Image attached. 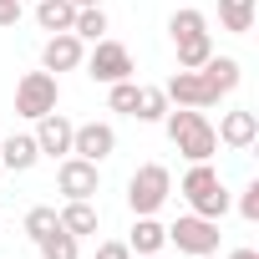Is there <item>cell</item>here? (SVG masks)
I'll use <instances>...</instances> for the list:
<instances>
[{"label":"cell","instance_id":"obj_14","mask_svg":"<svg viewBox=\"0 0 259 259\" xmlns=\"http://www.w3.org/2000/svg\"><path fill=\"white\" fill-rule=\"evenodd\" d=\"M198 71H203V81H208V92H213V97H229V92H234V87L244 81L239 61H234V56H219V51H213V56H208V61H203Z\"/></svg>","mask_w":259,"mask_h":259},{"label":"cell","instance_id":"obj_16","mask_svg":"<svg viewBox=\"0 0 259 259\" xmlns=\"http://www.w3.org/2000/svg\"><path fill=\"white\" fill-rule=\"evenodd\" d=\"M163 244H168V229H163L153 213H138L133 234H127V249H133V254L143 259V254H163Z\"/></svg>","mask_w":259,"mask_h":259},{"label":"cell","instance_id":"obj_24","mask_svg":"<svg viewBox=\"0 0 259 259\" xmlns=\"http://www.w3.org/2000/svg\"><path fill=\"white\" fill-rule=\"evenodd\" d=\"M193 31H208V16H203V11H193V6L173 11V21H168V36L178 41V36H193Z\"/></svg>","mask_w":259,"mask_h":259},{"label":"cell","instance_id":"obj_28","mask_svg":"<svg viewBox=\"0 0 259 259\" xmlns=\"http://www.w3.org/2000/svg\"><path fill=\"white\" fill-rule=\"evenodd\" d=\"M21 21V0H0V26H16Z\"/></svg>","mask_w":259,"mask_h":259},{"label":"cell","instance_id":"obj_10","mask_svg":"<svg viewBox=\"0 0 259 259\" xmlns=\"http://www.w3.org/2000/svg\"><path fill=\"white\" fill-rule=\"evenodd\" d=\"M71 153L87 158V163H107L117 153V133H112V122H81L76 133H71Z\"/></svg>","mask_w":259,"mask_h":259},{"label":"cell","instance_id":"obj_3","mask_svg":"<svg viewBox=\"0 0 259 259\" xmlns=\"http://www.w3.org/2000/svg\"><path fill=\"white\" fill-rule=\"evenodd\" d=\"M168 193H173V173L163 163H143L133 178H127V208H133V219L138 213H158L168 203Z\"/></svg>","mask_w":259,"mask_h":259},{"label":"cell","instance_id":"obj_8","mask_svg":"<svg viewBox=\"0 0 259 259\" xmlns=\"http://www.w3.org/2000/svg\"><path fill=\"white\" fill-rule=\"evenodd\" d=\"M163 97H168V107H193V112H203V107H213L219 97L208 92V81H203V71H173L168 76V87H163Z\"/></svg>","mask_w":259,"mask_h":259},{"label":"cell","instance_id":"obj_17","mask_svg":"<svg viewBox=\"0 0 259 259\" xmlns=\"http://www.w3.org/2000/svg\"><path fill=\"white\" fill-rule=\"evenodd\" d=\"M254 16H259V0H219V26L229 36H249Z\"/></svg>","mask_w":259,"mask_h":259},{"label":"cell","instance_id":"obj_11","mask_svg":"<svg viewBox=\"0 0 259 259\" xmlns=\"http://www.w3.org/2000/svg\"><path fill=\"white\" fill-rule=\"evenodd\" d=\"M71 133H76V122L66 112L36 117V148H41V158H66L71 153Z\"/></svg>","mask_w":259,"mask_h":259},{"label":"cell","instance_id":"obj_20","mask_svg":"<svg viewBox=\"0 0 259 259\" xmlns=\"http://www.w3.org/2000/svg\"><path fill=\"white\" fill-rule=\"evenodd\" d=\"M71 21H76V6H71V0H41V6H36V26L41 31H71Z\"/></svg>","mask_w":259,"mask_h":259},{"label":"cell","instance_id":"obj_2","mask_svg":"<svg viewBox=\"0 0 259 259\" xmlns=\"http://www.w3.org/2000/svg\"><path fill=\"white\" fill-rule=\"evenodd\" d=\"M178 193H183V198H188V208H193V213H203V219H224V213L234 208V193L224 188V178H219V168H213V163H193V168L183 173Z\"/></svg>","mask_w":259,"mask_h":259},{"label":"cell","instance_id":"obj_29","mask_svg":"<svg viewBox=\"0 0 259 259\" xmlns=\"http://www.w3.org/2000/svg\"><path fill=\"white\" fill-rule=\"evenodd\" d=\"M229 259H259V249H234Z\"/></svg>","mask_w":259,"mask_h":259},{"label":"cell","instance_id":"obj_12","mask_svg":"<svg viewBox=\"0 0 259 259\" xmlns=\"http://www.w3.org/2000/svg\"><path fill=\"white\" fill-rule=\"evenodd\" d=\"M219 133V143L224 148H254V138H259V112H249V107H239V112H224V122L213 127Z\"/></svg>","mask_w":259,"mask_h":259},{"label":"cell","instance_id":"obj_23","mask_svg":"<svg viewBox=\"0 0 259 259\" xmlns=\"http://www.w3.org/2000/svg\"><path fill=\"white\" fill-rule=\"evenodd\" d=\"M107 107L122 112V117H133V112H138V81H133V76H127V81H112V87H107Z\"/></svg>","mask_w":259,"mask_h":259},{"label":"cell","instance_id":"obj_13","mask_svg":"<svg viewBox=\"0 0 259 259\" xmlns=\"http://www.w3.org/2000/svg\"><path fill=\"white\" fill-rule=\"evenodd\" d=\"M0 163H6L11 173H31V168L41 163L36 133H11V138H0Z\"/></svg>","mask_w":259,"mask_h":259},{"label":"cell","instance_id":"obj_5","mask_svg":"<svg viewBox=\"0 0 259 259\" xmlns=\"http://www.w3.org/2000/svg\"><path fill=\"white\" fill-rule=\"evenodd\" d=\"M56 102H61V81H56L51 71H26V76L16 81V117L36 122V117L56 112Z\"/></svg>","mask_w":259,"mask_h":259},{"label":"cell","instance_id":"obj_6","mask_svg":"<svg viewBox=\"0 0 259 259\" xmlns=\"http://www.w3.org/2000/svg\"><path fill=\"white\" fill-rule=\"evenodd\" d=\"M138 66H133V51H127L122 41H92V56H87V76L92 81H102V87H112V81H127Z\"/></svg>","mask_w":259,"mask_h":259},{"label":"cell","instance_id":"obj_1","mask_svg":"<svg viewBox=\"0 0 259 259\" xmlns=\"http://www.w3.org/2000/svg\"><path fill=\"white\" fill-rule=\"evenodd\" d=\"M163 127H168L173 148H178L188 163H208V158L219 153V133H213V122H208L203 112H193V107H168Z\"/></svg>","mask_w":259,"mask_h":259},{"label":"cell","instance_id":"obj_7","mask_svg":"<svg viewBox=\"0 0 259 259\" xmlns=\"http://www.w3.org/2000/svg\"><path fill=\"white\" fill-rule=\"evenodd\" d=\"M56 188H61L66 198H97V193H102V173H97V163L66 153L61 168H56Z\"/></svg>","mask_w":259,"mask_h":259},{"label":"cell","instance_id":"obj_21","mask_svg":"<svg viewBox=\"0 0 259 259\" xmlns=\"http://www.w3.org/2000/svg\"><path fill=\"white\" fill-rule=\"evenodd\" d=\"M71 36H76V41H102V36H107V11H102V6H87V11H76V21H71Z\"/></svg>","mask_w":259,"mask_h":259},{"label":"cell","instance_id":"obj_18","mask_svg":"<svg viewBox=\"0 0 259 259\" xmlns=\"http://www.w3.org/2000/svg\"><path fill=\"white\" fill-rule=\"evenodd\" d=\"M173 51H178V66H183V71H198V66L213 56V36H208V31L178 36V41H173Z\"/></svg>","mask_w":259,"mask_h":259},{"label":"cell","instance_id":"obj_15","mask_svg":"<svg viewBox=\"0 0 259 259\" xmlns=\"http://www.w3.org/2000/svg\"><path fill=\"white\" fill-rule=\"evenodd\" d=\"M56 219H61V229H66V234H76V239H87V234H97V229H102V213H97V203H92V198H66V208H61Z\"/></svg>","mask_w":259,"mask_h":259},{"label":"cell","instance_id":"obj_31","mask_svg":"<svg viewBox=\"0 0 259 259\" xmlns=\"http://www.w3.org/2000/svg\"><path fill=\"white\" fill-rule=\"evenodd\" d=\"M143 259H163V254H143Z\"/></svg>","mask_w":259,"mask_h":259},{"label":"cell","instance_id":"obj_4","mask_svg":"<svg viewBox=\"0 0 259 259\" xmlns=\"http://www.w3.org/2000/svg\"><path fill=\"white\" fill-rule=\"evenodd\" d=\"M219 219H203V213H183L173 229H168V244L178 249V254H188V259H208V254H219Z\"/></svg>","mask_w":259,"mask_h":259},{"label":"cell","instance_id":"obj_30","mask_svg":"<svg viewBox=\"0 0 259 259\" xmlns=\"http://www.w3.org/2000/svg\"><path fill=\"white\" fill-rule=\"evenodd\" d=\"M71 6H76V11H87V6H102V0H71Z\"/></svg>","mask_w":259,"mask_h":259},{"label":"cell","instance_id":"obj_19","mask_svg":"<svg viewBox=\"0 0 259 259\" xmlns=\"http://www.w3.org/2000/svg\"><path fill=\"white\" fill-rule=\"evenodd\" d=\"M36 249H41V259H81V239H76V234H66L61 224H56L51 234H41V239H36Z\"/></svg>","mask_w":259,"mask_h":259},{"label":"cell","instance_id":"obj_22","mask_svg":"<svg viewBox=\"0 0 259 259\" xmlns=\"http://www.w3.org/2000/svg\"><path fill=\"white\" fill-rule=\"evenodd\" d=\"M138 122H163L168 117V97H163V87H138V112H133Z\"/></svg>","mask_w":259,"mask_h":259},{"label":"cell","instance_id":"obj_27","mask_svg":"<svg viewBox=\"0 0 259 259\" xmlns=\"http://www.w3.org/2000/svg\"><path fill=\"white\" fill-rule=\"evenodd\" d=\"M97 259H133V249H127V239H102Z\"/></svg>","mask_w":259,"mask_h":259},{"label":"cell","instance_id":"obj_25","mask_svg":"<svg viewBox=\"0 0 259 259\" xmlns=\"http://www.w3.org/2000/svg\"><path fill=\"white\" fill-rule=\"evenodd\" d=\"M56 224H61V219H56V208H46V203H36V208L26 213V239L36 244V239H41V234H51Z\"/></svg>","mask_w":259,"mask_h":259},{"label":"cell","instance_id":"obj_9","mask_svg":"<svg viewBox=\"0 0 259 259\" xmlns=\"http://www.w3.org/2000/svg\"><path fill=\"white\" fill-rule=\"evenodd\" d=\"M81 61H87V41H76L71 31H56V36H46V46H41V71L61 76V71H76Z\"/></svg>","mask_w":259,"mask_h":259},{"label":"cell","instance_id":"obj_26","mask_svg":"<svg viewBox=\"0 0 259 259\" xmlns=\"http://www.w3.org/2000/svg\"><path fill=\"white\" fill-rule=\"evenodd\" d=\"M234 208H239V213H244V219H249V224H254V219H259V178H254V183H244V188H239V198H234Z\"/></svg>","mask_w":259,"mask_h":259}]
</instances>
